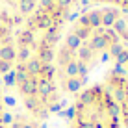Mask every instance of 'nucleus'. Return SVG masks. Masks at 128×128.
<instances>
[{"label": "nucleus", "instance_id": "obj_8", "mask_svg": "<svg viewBox=\"0 0 128 128\" xmlns=\"http://www.w3.org/2000/svg\"><path fill=\"white\" fill-rule=\"evenodd\" d=\"M4 121V102H2V95H0V122Z\"/></svg>", "mask_w": 128, "mask_h": 128}, {"label": "nucleus", "instance_id": "obj_2", "mask_svg": "<svg viewBox=\"0 0 128 128\" xmlns=\"http://www.w3.org/2000/svg\"><path fill=\"white\" fill-rule=\"evenodd\" d=\"M128 45V17L110 8L78 11L67 24L56 50V78L65 96L112 67L119 48Z\"/></svg>", "mask_w": 128, "mask_h": 128}, {"label": "nucleus", "instance_id": "obj_9", "mask_svg": "<svg viewBox=\"0 0 128 128\" xmlns=\"http://www.w3.org/2000/svg\"><path fill=\"white\" fill-rule=\"evenodd\" d=\"M0 128H8V124H6V122L2 121V122H0Z\"/></svg>", "mask_w": 128, "mask_h": 128}, {"label": "nucleus", "instance_id": "obj_5", "mask_svg": "<svg viewBox=\"0 0 128 128\" xmlns=\"http://www.w3.org/2000/svg\"><path fill=\"white\" fill-rule=\"evenodd\" d=\"M17 60V35L15 28L0 20V78L11 76Z\"/></svg>", "mask_w": 128, "mask_h": 128}, {"label": "nucleus", "instance_id": "obj_1", "mask_svg": "<svg viewBox=\"0 0 128 128\" xmlns=\"http://www.w3.org/2000/svg\"><path fill=\"white\" fill-rule=\"evenodd\" d=\"M76 13L78 0H37L15 30L17 60L11 84L22 112L39 122L52 119L67 100L56 78V50Z\"/></svg>", "mask_w": 128, "mask_h": 128}, {"label": "nucleus", "instance_id": "obj_4", "mask_svg": "<svg viewBox=\"0 0 128 128\" xmlns=\"http://www.w3.org/2000/svg\"><path fill=\"white\" fill-rule=\"evenodd\" d=\"M100 80L104 82V86L110 89L117 102L122 128H128V76L117 67H108Z\"/></svg>", "mask_w": 128, "mask_h": 128}, {"label": "nucleus", "instance_id": "obj_6", "mask_svg": "<svg viewBox=\"0 0 128 128\" xmlns=\"http://www.w3.org/2000/svg\"><path fill=\"white\" fill-rule=\"evenodd\" d=\"M37 0H0V20L11 28H19L32 13Z\"/></svg>", "mask_w": 128, "mask_h": 128}, {"label": "nucleus", "instance_id": "obj_3", "mask_svg": "<svg viewBox=\"0 0 128 128\" xmlns=\"http://www.w3.org/2000/svg\"><path fill=\"white\" fill-rule=\"evenodd\" d=\"M65 104V128H122L117 102L100 78L67 96Z\"/></svg>", "mask_w": 128, "mask_h": 128}, {"label": "nucleus", "instance_id": "obj_7", "mask_svg": "<svg viewBox=\"0 0 128 128\" xmlns=\"http://www.w3.org/2000/svg\"><path fill=\"white\" fill-rule=\"evenodd\" d=\"M84 2H89L96 8H110L128 17V0H84Z\"/></svg>", "mask_w": 128, "mask_h": 128}]
</instances>
